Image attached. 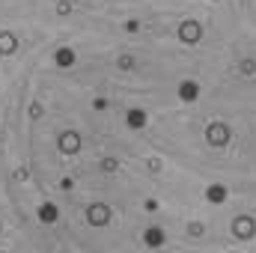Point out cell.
I'll return each instance as SVG.
<instances>
[{"mask_svg": "<svg viewBox=\"0 0 256 253\" xmlns=\"http://www.w3.org/2000/svg\"><path fill=\"white\" fill-rule=\"evenodd\" d=\"M15 51H18V39H15V33L3 30V33H0V54L9 57V54H15Z\"/></svg>", "mask_w": 256, "mask_h": 253, "instance_id": "8", "label": "cell"}, {"mask_svg": "<svg viewBox=\"0 0 256 253\" xmlns=\"http://www.w3.org/2000/svg\"><path fill=\"white\" fill-rule=\"evenodd\" d=\"M57 9H60V15H68V12H72V0H60Z\"/></svg>", "mask_w": 256, "mask_h": 253, "instance_id": "16", "label": "cell"}, {"mask_svg": "<svg viewBox=\"0 0 256 253\" xmlns=\"http://www.w3.org/2000/svg\"><path fill=\"white\" fill-rule=\"evenodd\" d=\"M143 242H146L149 248H161V244H164V232H161V226H152V230H146Z\"/></svg>", "mask_w": 256, "mask_h": 253, "instance_id": "12", "label": "cell"}, {"mask_svg": "<svg viewBox=\"0 0 256 253\" xmlns=\"http://www.w3.org/2000/svg\"><path fill=\"white\" fill-rule=\"evenodd\" d=\"M120 66H122V68H131V66H134V60H131V57H120Z\"/></svg>", "mask_w": 256, "mask_h": 253, "instance_id": "18", "label": "cell"}, {"mask_svg": "<svg viewBox=\"0 0 256 253\" xmlns=\"http://www.w3.org/2000/svg\"><path fill=\"white\" fill-rule=\"evenodd\" d=\"M57 146H60L63 155H74V152H80V134H78V131H63V134L57 137Z\"/></svg>", "mask_w": 256, "mask_h": 253, "instance_id": "5", "label": "cell"}, {"mask_svg": "<svg viewBox=\"0 0 256 253\" xmlns=\"http://www.w3.org/2000/svg\"><path fill=\"white\" fill-rule=\"evenodd\" d=\"M200 39H202V27H200V21L185 18V21L179 24V42H185V45H196Z\"/></svg>", "mask_w": 256, "mask_h": 253, "instance_id": "1", "label": "cell"}, {"mask_svg": "<svg viewBox=\"0 0 256 253\" xmlns=\"http://www.w3.org/2000/svg\"><path fill=\"white\" fill-rule=\"evenodd\" d=\"M238 72H242V74H254V72H256V63H254V60H242Z\"/></svg>", "mask_w": 256, "mask_h": 253, "instance_id": "14", "label": "cell"}, {"mask_svg": "<svg viewBox=\"0 0 256 253\" xmlns=\"http://www.w3.org/2000/svg\"><path fill=\"white\" fill-rule=\"evenodd\" d=\"M206 200H208V202H214V206L226 202V188H224L220 182H212V185L206 188Z\"/></svg>", "mask_w": 256, "mask_h": 253, "instance_id": "9", "label": "cell"}, {"mask_svg": "<svg viewBox=\"0 0 256 253\" xmlns=\"http://www.w3.org/2000/svg\"><path fill=\"white\" fill-rule=\"evenodd\" d=\"M74 60H78V57H74L72 48H57V51H54V63L60 66V68H72Z\"/></svg>", "mask_w": 256, "mask_h": 253, "instance_id": "11", "label": "cell"}, {"mask_svg": "<svg viewBox=\"0 0 256 253\" xmlns=\"http://www.w3.org/2000/svg\"><path fill=\"white\" fill-rule=\"evenodd\" d=\"M146 120H149V116H146V110H143V108H131V110L126 114V126L134 128V131L146 126Z\"/></svg>", "mask_w": 256, "mask_h": 253, "instance_id": "7", "label": "cell"}, {"mask_svg": "<svg viewBox=\"0 0 256 253\" xmlns=\"http://www.w3.org/2000/svg\"><path fill=\"white\" fill-rule=\"evenodd\" d=\"M30 116H33V120H39V116H42V104H39V102H33V104H30Z\"/></svg>", "mask_w": 256, "mask_h": 253, "instance_id": "15", "label": "cell"}, {"mask_svg": "<svg viewBox=\"0 0 256 253\" xmlns=\"http://www.w3.org/2000/svg\"><path fill=\"white\" fill-rule=\"evenodd\" d=\"M254 232H256V220L254 218L238 214V218L232 220V236H236V238H254Z\"/></svg>", "mask_w": 256, "mask_h": 253, "instance_id": "4", "label": "cell"}, {"mask_svg": "<svg viewBox=\"0 0 256 253\" xmlns=\"http://www.w3.org/2000/svg\"><path fill=\"white\" fill-rule=\"evenodd\" d=\"M116 167H120V161H116V158H104V161H102V170H104V173H114Z\"/></svg>", "mask_w": 256, "mask_h": 253, "instance_id": "13", "label": "cell"}, {"mask_svg": "<svg viewBox=\"0 0 256 253\" xmlns=\"http://www.w3.org/2000/svg\"><path fill=\"white\" fill-rule=\"evenodd\" d=\"M206 143L214 146V149L226 146V143H230V128L224 126V122H212V126L206 128Z\"/></svg>", "mask_w": 256, "mask_h": 253, "instance_id": "2", "label": "cell"}, {"mask_svg": "<svg viewBox=\"0 0 256 253\" xmlns=\"http://www.w3.org/2000/svg\"><path fill=\"white\" fill-rule=\"evenodd\" d=\"M108 220H110V208H108L104 202L86 206V224H90V226H108Z\"/></svg>", "mask_w": 256, "mask_h": 253, "instance_id": "3", "label": "cell"}, {"mask_svg": "<svg viewBox=\"0 0 256 253\" xmlns=\"http://www.w3.org/2000/svg\"><path fill=\"white\" fill-rule=\"evenodd\" d=\"M57 218H60V208L54 202H42L39 206V220L42 224H57Z\"/></svg>", "mask_w": 256, "mask_h": 253, "instance_id": "10", "label": "cell"}, {"mask_svg": "<svg viewBox=\"0 0 256 253\" xmlns=\"http://www.w3.org/2000/svg\"><path fill=\"white\" fill-rule=\"evenodd\" d=\"M92 108H96V110H108V102H104V98H96Z\"/></svg>", "mask_w": 256, "mask_h": 253, "instance_id": "17", "label": "cell"}, {"mask_svg": "<svg viewBox=\"0 0 256 253\" xmlns=\"http://www.w3.org/2000/svg\"><path fill=\"white\" fill-rule=\"evenodd\" d=\"M176 92H179V98H182V102H188V104H191V102L200 98V84H196V80H182Z\"/></svg>", "mask_w": 256, "mask_h": 253, "instance_id": "6", "label": "cell"}]
</instances>
